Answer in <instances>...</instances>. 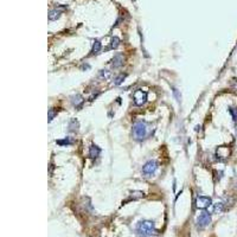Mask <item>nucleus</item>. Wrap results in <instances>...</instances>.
Listing matches in <instances>:
<instances>
[{
    "instance_id": "obj_11",
    "label": "nucleus",
    "mask_w": 237,
    "mask_h": 237,
    "mask_svg": "<svg viewBox=\"0 0 237 237\" xmlns=\"http://www.w3.org/2000/svg\"><path fill=\"white\" fill-rule=\"evenodd\" d=\"M83 97L81 96V95H75V96H72L71 97V102H72V104L76 107V108H78V107H81V104L83 103Z\"/></svg>"
},
{
    "instance_id": "obj_17",
    "label": "nucleus",
    "mask_w": 237,
    "mask_h": 237,
    "mask_svg": "<svg viewBox=\"0 0 237 237\" xmlns=\"http://www.w3.org/2000/svg\"><path fill=\"white\" fill-rule=\"evenodd\" d=\"M56 115H57V112H56L53 108H51V109L49 110V122H51Z\"/></svg>"
},
{
    "instance_id": "obj_16",
    "label": "nucleus",
    "mask_w": 237,
    "mask_h": 237,
    "mask_svg": "<svg viewBox=\"0 0 237 237\" xmlns=\"http://www.w3.org/2000/svg\"><path fill=\"white\" fill-rule=\"evenodd\" d=\"M57 143H58V145H62V146H65V145L68 146V145H71V143H72V140H70L69 138H65L63 141H62V140L57 141Z\"/></svg>"
},
{
    "instance_id": "obj_4",
    "label": "nucleus",
    "mask_w": 237,
    "mask_h": 237,
    "mask_svg": "<svg viewBox=\"0 0 237 237\" xmlns=\"http://www.w3.org/2000/svg\"><path fill=\"white\" fill-rule=\"evenodd\" d=\"M158 167H159V164H158L155 160H149V161H147V162L143 165V167H142V173H143L146 177H151V176H153L154 173L157 172Z\"/></svg>"
},
{
    "instance_id": "obj_12",
    "label": "nucleus",
    "mask_w": 237,
    "mask_h": 237,
    "mask_svg": "<svg viewBox=\"0 0 237 237\" xmlns=\"http://www.w3.org/2000/svg\"><path fill=\"white\" fill-rule=\"evenodd\" d=\"M110 77H112V72L109 70H101L99 74V78L103 80V81H108Z\"/></svg>"
},
{
    "instance_id": "obj_2",
    "label": "nucleus",
    "mask_w": 237,
    "mask_h": 237,
    "mask_svg": "<svg viewBox=\"0 0 237 237\" xmlns=\"http://www.w3.org/2000/svg\"><path fill=\"white\" fill-rule=\"evenodd\" d=\"M133 135L136 140H142L147 135V127L143 122H136L133 127Z\"/></svg>"
},
{
    "instance_id": "obj_10",
    "label": "nucleus",
    "mask_w": 237,
    "mask_h": 237,
    "mask_svg": "<svg viewBox=\"0 0 237 237\" xmlns=\"http://www.w3.org/2000/svg\"><path fill=\"white\" fill-rule=\"evenodd\" d=\"M100 153H101V149L97 147L96 145H91V146H90V148H89V157H90L91 159L97 158Z\"/></svg>"
},
{
    "instance_id": "obj_5",
    "label": "nucleus",
    "mask_w": 237,
    "mask_h": 237,
    "mask_svg": "<svg viewBox=\"0 0 237 237\" xmlns=\"http://www.w3.org/2000/svg\"><path fill=\"white\" fill-rule=\"evenodd\" d=\"M133 100H134V103L136 106H142L147 100V93L141 90V89H138L133 94Z\"/></svg>"
},
{
    "instance_id": "obj_15",
    "label": "nucleus",
    "mask_w": 237,
    "mask_h": 237,
    "mask_svg": "<svg viewBox=\"0 0 237 237\" xmlns=\"http://www.w3.org/2000/svg\"><path fill=\"white\" fill-rule=\"evenodd\" d=\"M124 77H126V75H119L115 80H114V84L115 85H119V84H121L122 83V81L124 80Z\"/></svg>"
},
{
    "instance_id": "obj_3",
    "label": "nucleus",
    "mask_w": 237,
    "mask_h": 237,
    "mask_svg": "<svg viewBox=\"0 0 237 237\" xmlns=\"http://www.w3.org/2000/svg\"><path fill=\"white\" fill-rule=\"evenodd\" d=\"M197 226L198 228H205L207 225L211 223V215L209 211H201L199 215H198V217H197Z\"/></svg>"
},
{
    "instance_id": "obj_9",
    "label": "nucleus",
    "mask_w": 237,
    "mask_h": 237,
    "mask_svg": "<svg viewBox=\"0 0 237 237\" xmlns=\"http://www.w3.org/2000/svg\"><path fill=\"white\" fill-rule=\"evenodd\" d=\"M112 65H113V68H115V69H116V68H120V66H122V65H123V56H122L121 53L115 55L112 60Z\"/></svg>"
},
{
    "instance_id": "obj_8",
    "label": "nucleus",
    "mask_w": 237,
    "mask_h": 237,
    "mask_svg": "<svg viewBox=\"0 0 237 237\" xmlns=\"http://www.w3.org/2000/svg\"><path fill=\"white\" fill-rule=\"evenodd\" d=\"M224 210V204L222 201H217L211 204V206L209 207V212L210 213H220Z\"/></svg>"
},
{
    "instance_id": "obj_6",
    "label": "nucleus",
    "mask_w": 237,
    "mask_h": 237,
    "mask_svg": "<svg viewBox=\"0 0 237 237\" xmlns=\"http://www.w3.org/2000/svg\"><path fill=\"white\" fill-rule=\"evenodd\" d=\"M212 204V201L210 197H204V196H201L196 199V206L198 209H206V207H210Z\"/></svg>"
},
{
    "instance_id": "obj_1",
    "label": "nucleus",
    "mask_w": 237,
    "mask_h": 237,
    "mask_svg": "<svg viewBox=\"0 0 237 237\" xmlns=\"http://www.w3.org/2000/svg\"><path fill=\"white\" fill-rule=\"evenodd\" d=\"M136 231L141 236H152L157 232L155 225L152 220H141L136 226Z\"/></svg>"
},
{
    "instance_id": "obj_14",
    "label": "nucleus",
    "mask_w": 237,
    "mask_h": 237,
    "mask_svg": "<svg viewBox=\"0 0 237 237\" xmlns=\"http://www.w3.org/2000/svg\"><path fill=\"white\" fill-rule=\"evenodd\" d=\"M119 45H120V39H119L118 37L112 38V41H110V49H116Z\"/></svg>"
},
{
    "instance_id": "obj_13",
    "label": "nucleus",
    "mask_w": 237,
    "mask_h": 237,
    "mask_svg": "<svg viewBox=\"0 0 237 237\" xmlns=\"http://www.w3.org/2000/svg\"><path fill=\"white\" fill-rule=\"evenodd\" d=\"M101 50V41H95L94 45H93V49H91V55L94 53H99Z\"/></svg>"
},
{
    "instance_id": "obj_7",
    "label": "nucleus",
    "mask_w": 237,
    "mask_h": 237,
    "mask_svg": "<svg viewBox=\"0 0 237 237\" xmlns=\"http://www.w3.org/2000/svg\"><path fill=\"white\" fill-rule=\"evenodd\" d=\"M65 10H66V6H59V7L55 8V10H51V11L49 12V19L52 20V22L53 20H57Z\"/></svg>"
}]
</instances>
